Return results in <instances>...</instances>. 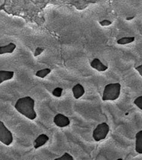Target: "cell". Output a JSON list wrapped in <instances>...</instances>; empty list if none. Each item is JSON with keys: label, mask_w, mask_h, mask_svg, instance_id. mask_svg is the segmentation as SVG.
Segmentation results:
<instances>
[{"label": "cell", "mask_w": 142, "mask_h": 160, "mask_svg": "<svg viewBox=\"0 0 142 160\" xmlns=\"http://www.w3.org/2000/svg\"><path fill=\"white\" fill-rule=\"evenodd\" d=\"M15 75V72L12 71L0 70V84L4 81L12 80Z\"/></svg>", "instance_id": "cell-10"}, {"label": "cell", "mask_w": 142, "mask_h": 160, "mask_svg": "<svg viewBox=\"0 0 142 160\" xmlns=\"http://www.w3.org/2000/svg\"><path fill=\"white\" fill-rule=\"evenodd\" d=\"M54 122L56 125L59 128L68 127L70 124V120L68 117L63 114H57L54 118Z\"/></svg>", "instance_id": "cell-5"}, {"label": "cell", "mask_w": 142, "mask_h": 160, "mask_svg": "<svg viewBox=\"0 0 142 160\" xmlns=\"http://www.w3.org/2000/svg\"><path fill=\"white\" fill-rule=\"evenodd\" d=\"M135 18V16L133 15H128L125 18V20L126 21H131L133 20H134Z\"/></svg>", "instance_id": "cell-20"}, {"label": "cell", "mask_w": 142, "mask_h": 160, "mask_svg": "<svg viewBox=\"0 0 142 160\" xmlns=\"http://www.w3.org/2000/svg\"><path fill=\"white\" fill-rule=\"evenodd\" d=\"M110 131L109 126L107 123L103 122L98 124L95 128L92 134L93 138L96 142L103 140L107 136Z\"/></svg>", "instance_id": "cell-3"}, {"label": "cell", "mask_w": 142, "mask_h": 160, "mask_svg": "<svg viewBox=\"0 0 142 160\" xmlns=\"http://www.w3.org/2000/svg\"><path fill=\"white\" fill-rule=\"evenodd\" d=\"M45 51V48L41 47H39L37 48H36V49L34 50V57H37L40 56V55H41Z\"/></svg>", "instance_id": "cell-17"}, {"label": "cell", "mask_w": 142, "mask_h": 160, "mask_svg": "<svg viewBox=\"0 0 142 160\" xmlns=\"http://www.w3.org/2000/svg\"><path fill=\"white\" fill-rule=\"evenodd\" d=\"M49 138L45 134H41L37 137L34 142V148L36 149L44 146L49 141Z\"/></svg>", "instance_id": "cell-8"}, {"label": "cell", "mask_w": 142, "mask_h": 160, "mask_svg": "<svg viewBox=\"0 0 142 160\" xmlns=\"http://www.w3.org/2000/svg\"><path fill=\"white\" fill-rule=\"evenodd\" d=\"M72 92L73 93V96L76 99L80 98L82 96H83L85 93V88L80 84H77L75 85L72 88Z\"/></svg>", "instance_id": "cell-9"}, {"label": "cell", "mask_w": 142, "mask_h": 160, "mask_svg": "<svg viewBox=\"0 0 142 160\" xmlns=\"http://www.w3.org/2000/svg\"><path fill=\"white\" fill-rule=\"evenodd\" d=\"M51 72V69L49 68H45L37 71L36 73V76L40 78H44L46 76H47Z\"/></svg>", "instance_id": "cell-13"}, {"label": "cell", "mask_w": 142, "mask_h": 160, "mask_svg": "<svg viewBox=\"0 0 142 160\" xmlns=\"http://www.w3.org/2000/svg\"><path fill=\"white\" fill-rule=\"evenodd\" d=\"M74 158L73 157L71 156V155L67 152H65L64 153L63 155H62L61 157L57 158L55 159V160H73Z\"/></svg>", "instance_id": "cell-15"}, {"label": "cell", "mask_w": 142, "mask_h": 160, "mask_svg": "<svg viewBox=\"0 0 142 160\" xmlns=\"http://www.w3.org/2000/svg\"><path fill=\"white\" fill-rule=\"evenodd\" d=\"M121 86L119 83H111L106 85L103 91V101H115L118 99L121 94Z\"/></svg>", "instance_id": "cell-2"}, {"label": "cell", "mask_w": 142, "mask_h": 160, "mask_svg": "<svg viewBox=\"0 0 142 160\" xmlns=\"http://www.w3.org/2000/svg\"><path fill=\"white\" fill-rule=\"evenodd\" d=\"M135 70L139 72V73L142 77V64L135 68Z\"/></svg>", "instance_id": "cell-19"}, {"label": "cell", "mask_w": 142, "mask_h": 160, "mask_svg": "<svg viewBox=\"0 0 142 160\" xmlns=\"http://www.w3.org/2000/svg\"><path fill=\"white\" fill-rule=\"evenodd\" d=\"M63 89L61 88H56L52 92V95L56 98H59L62 95Z\"/></svg>", "instance_id": "cell-16"}, {"label": "cell", "mask_w": 142, "mask_h": 160, "mask_svg": "<svg viewBox=\"0 0 142 160\" xmlns=\"http://www.w3.org/2000/svg\"><path fill=\"white\" fill-rule=\"evenodd\" d=\"M17 46L13 42H10L6 45L0 46V56L4 54H10L16 50Z\"/></svg>", "instance_id": "cell-7"}, {"label": "cell", "mask_w": 142, "mask_h": 160, "mask_svg": "<svg viewBox=\"0 0 142 160\" xmlns=\"http://www.w3.org/2000/svg\"><path fill=\"white\" fill-rule=\"evenodd\" d=\"M34 107L35 101L30 96H25L18 99L15 104L16 110L31 120H35L37 117Z\"/></svg>", "instance_id": "cell-1"}, {"label": "cell", "mask_w": 142, "mask_h": 160, "mask_svg": "<svg viewBox=\"0 0 142 160\" xmlns=\"http://www.w3.org/2000/svg\"><path fill=\"white\" fill-rule=\"evenodd\" d=\"M0 142L6 146H10L13 142V134L1 120H0Z\"/></svg>", "instance_id": "cell-4"}, {"label": "cell", "mask_w": 142, "mask_h": 160, "mask_svg": "<svg viewBox=\"0 0 142 160\" xmlns=\"http://www.w3.org/2000/svg\"><path fill=\"white\" fill-rule=\"evenodd\" d=\"M98 24L103 27H109L113 24V22L111 21L109 19H101L100 21H99Z\"/></svg>", "instance_id": "cell-14"}, {"label": "cell", "mask_w": 142, "mask_h": 160, "mask_svg": "<svg viewBox=\"0 0 142 160\" xmlns=\"http://www.w3.org/2000/svg\"><path fill=\"white\" fill-rule=\"evenodd\" d=\"M134 104L141 110H142V96H139L134 101Z\"/></svg>", "instance_id": "cell-18"}, {"label": "cell", "mask_w": 142, "mask_h": 160, "mask_svg": "<svg viewBox=\"0 0 142 160\" xmlns=\"http://www.w3.org/2000/svg\"><path fill=\"white\" fill-rule=\"evenodd\" d=\"M90 66L92 68L95 69L98 72H104L108 69V66L105 64L98 58H95L90 63Z\"/></svg>", "instance_id": "cell-6"}, {"label": "cell", "mask_w": 142, "mask_h": 160, "mask_svg": "<svg viewBox=\"0 0 142 160\" xmlns=\"http://www.w3.org/2000/svg\"><path fill=\"white\" fill-rule=\"evenodd\" d=\"M135 37L133 36H127L123 37L117 40V43L119 45H126L128 44H131L135 41Z\"/></svg>", "instance_id": "cell-12"}, {"label": "cell", "mask_w": 142, "mask_h": 160, "mask_svg": "<svg viewBox=\"0 0 142 160\" xmlns=\"http://www.w3.org/2000/svg\"><path fill=\"white\" fill-rule=\"evenodd\" d=\"M135 151L142 154V130L139 131L135 135Z\"/></svg>", "instance_id": "cell-11"}]
</instances>
